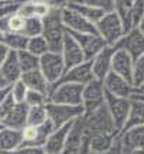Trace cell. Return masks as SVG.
I'll use <instances>...</instances> for the list:
<instances>
[{"mask_svg": "<svg viewBox=\"0 0 144 154\" xmlns=\"http://www.w3.org/2000/svg\"><path fill=\"white\" fill-rule=\"evenodd\" d=\"M51 6H52V9L48 13V16L42 19V23H43L42 36L46 40L49 51L59 54L62 43H63V39H65V35H66V29H65L63 23H62V16H61L62 7L65 6V3L59 5V6H54L51 3Z\"/></svg>", "mask_w": 144, "mask_h": 154, "instance_id": "obj_1", "label": "cell"}, {"mask_svg": "<svg viewBox=\"0 0 144 154\" xmlns=\"http://www.w3.org/2000/svg\"><path fill=\"white\" fill-rule=\"evenodd\" d=\"M84 128L87 134H110V135H118L114 121L111 118L108 109L104 104L101 108L95 109L94 112L82 115Z\"/></svg>", "mask_w": 144, "mask_h": 154, "instance_id": "obj_2", "label": "cell"}, {"mask_svg": "<svg viewBox=\"0 0 144 154\" xmlns=\"http://www.w3.org/2000/svg\"><path fill=\"white\" fill-rule=\"evenodd\" d=\"M84 87L71 82H59L51 88L48 95V102L68 107H82Z\"/></svg>", "mask_w": 144, "mask_h": 154, "instance_id": "obj_3", "label": "cell"}, {"mask_svg": "<svg viewBox=\"0 0 144 154\" xmlns=\"http://www.w3.org/2000/svg\"><path fill=\"white\" fill-rule=\"evenodd\" d=\"M95 29L97 35L107 43V46L111 48H115V45L125 35L124 27L121 25V20H120V17L117 16L114 10L104 14L103 17L95 23Z\"/></svg>", "mask_w": 144, "mask_h": 154, "instance_id": "obj_4", "label": "cell"}, {"mask_svg": "<svg viewBox=\"0 0 144 154\" xmlns=\"http://www.w3.org/2000/svg\"><path fill=\"white\" fill-rule=\"evenodd\" d=\"M39 71L46 78L49 85L55 87L56 84H59L62 81L63 75L66 72V66H65V62L62 59L61 54L49 51L48 54H45L39 59Z\"/></svg>", "mask_w": 144, "mask_h": 154, "instance_id": "obj_5", "label": "cell"}, {"mask_svg": "<svg viewBox=\"0 0 144 154\" xmlns=\"http://www.w3.org/2000/svg\"><path fill=\"white\" fill-rule=\"evenodd\" d=\"M45 107H46V112H48V120L51 121L54 128L63 127L84 115L82 107L58 105V104H52V102H46Z\"/></svg>", "mask_w": 144, "mask_h": 154, "instance_id": "obj_6", "label": "cell"}, {"mask_svg": "<svg viewBox=\"0 0 144 154\" xmlns=\"http://www.w3.org/2000/svg\"><path fill=\"white\" fill-rule=\"evenodd\" d=\"M62 23L66 29V32L71 35H91L97 33L95 25L92 22L82 17L79 13L68 9L66 6L62 7Z\"/></svg>", "mask_w": 144, "mask_h": 154, "instance_id": "obj_7", "label": "cell"}, {"mask_svg": "<svg viewBox=\"0 0 144 154\" xmlns=\"http://www.w3.org/2000/svg\"><path fill=\"white\" fill-rule=\"evenodd\" d=\"M105 104V89L103 81L94 79L84 87L82 92V109L84 114L94 112Z\"/></svg>", "mask_w": 144, "mask_h": 154, "instance_id": "obj_8", "label": "cell"}, {"mask_svg": "<svg viewBox=\"0 0 144 154\" xmlns=\"http://www.w3.org/2000/svg\"><path fill=\"white\" fill-rule=\"evenodd\" d=\"M105 107L110 112L111 118L114 121L118 134L124 130V125L127 122L128 114L131 108V100H124V98H117L110 94H105Z\"/></svg>", "mask_w": 144, "mask_h": 154, "instance_id": "obj_9", "label": "cell"}, {"mask_svg": "<svg viewBox=\"0 0 144 154\" xmlns=\"http://www.w3.org/2000/svg\"><path fill=\"white\" fill-rule=\"evenodd\" d=\"M118 143L123 154H131L134 151H144V125L130 128L118 134Z\"/></svg>", "mask_w": 144, "mask_h": 154, "instance_id": "obj_10", "label": "cell"}, {"mask_svg": "<svg viewBox=\"0 0 144 154\" xmlns=\"http://www.w3.org/2000/svg\"><path fill=\"white\" fill-rule=\"evenodd\" d=\"M103 84H104L105 94H110V95H112V97H117V98L131 100L134 92H136L134 87L131 85L128 81H125L124 78L112 74V72H110V74L105 76V79L103 81Z\"/></svg>", "mask_w": 144, "mask_h": 154, "instance_id": "obj_11", "label": "cell"}, {"mask_svg": "<svg viewBox=\"0 0 144 154\" xmlns=\"http://www.w3.org/2000/svg\"><path fill=\"white\" fill-rule=\"evenodd\" d=\"M59 54H61L62 59L65 62L66 69L74 68L76 65H81V63L85 62V56H84V52H82V49H81V46L78 45L75 38L71 33H68V32L65 35V39H63V43H62Z\"/></svg>", "mask_w": 144, "mask_h": 154, "instance_id": "obj_12", "label": "cell"}, {"mask_svg": "<svg viewBox=\"0 0 144 154\" xmlns=\"http://www.w3.org/2000/svg\"><path fill=\"white\" fill-rule=\"evenodd\" d=\"M114 49H123L133 58V60L138 59L144 55V35L138 29H133L124 35Z\"/></svg>", "mask_w": 144, "mask_h": 154, "instance_id": "obj_13", "label": "cell"}, {"mask_svg": "<svg viewBox=\"0 0 144 154\" xmlns=\"http://www.w3.org/2000/svg\"><path fill=\"white\" fill-rule=\"evenodd\" d=\"M74 122H69L63 127L55 128L51 135L48 137V140L43 146V150L46 154H65L66 150V143H68V137L71 133Z\"/></svg>", "mask_w": 144, "mask_h": 154, "instance_id": "obj_14", "label": "cell"}, {"mask_svg": "<svg viewBox=\"0 0 144 154\" xmlns=\"http://www.w3.org/2000/svg\"><path fill=\"white\" fill-rule=\"evenodd\" d=\"M55 128L48 120L46 124L41 127H25L22 130V137H23V144L22 146H35V147H43L48 137Z\"/></svg>", "mask_w": 144, "mask_h": 154, "instance_id": "obj_15", "label": "cell"}, {"mask_svg": "<svg viewBox=\"0 0 144 154\" xmlns=\"http://www.w3.org/2000/svg\"><path fill=\"white\" fill-rule=\"evenodd\" d=\"M133 66H134V60L130 55L123 49H115L111 60V72L124 78L131 84L133 81ZM133 85V84H131Z\"/></svg>", "mask_w": 144, "mask_h": 154, "instance_id": "obj_16", "label": "cell"}, {"mask_svg": "<svg viewBox=\"0 0 144 154\" xmlns=\"http://www.w3.org/2000/svg\"><path fill=\"white\" fill-rule=\"evenodd\" d=\"M75 40L78 42V45L81 46L85 56V60H92L97 55L100 54L103 49L107 48V43L104 42L97 33L91 35H72Z\"/></svg>", "mask_w": 144, "mask_h": 154, "instance_id": "obj_17", "label": "cell"}, {"mask_svg": "<svg viewBox=\"0 0 144 154\" xmlns=\"http://www.w3.org/2000/svg\"><path fill=\"white\" fill-rule=\"evenodd\" d=\"M114 48L107 46L105 49H103L100 54L97 55L95 58L91 62V68H92V75L94 79L104 81L105 76L111 72V60H112V55H114Z\"/></svg>", "mask_w": 144, "mask_h": 154, "instance_id": "obj_18", "label": "cell"}, {"mask_svg": "<svg viewBox=\"0 0 144 154\" xmlns=\"http://www.w3.org/2000/svg\"><path fill=\"white\" fill-rule=\"evenodd\" d=\"M91 81H94L91 62L85 60L81 65H76L74 68L66 69V72H65L61 82H71V84H78V85L85 87V85H88Z\"/></svg>", "mask_w": 144, "mask_h": 154, "instance_id": "obj_19", "label": "cell"}, {"mask_svg": "<svg viewBox=\"0 0 144 154\" xmlns=\"http://www.w3.org/2000/svg\"><path fill=\"white\" fill-rule=\"evenodd\" d=\"M51 3L49 2H20L19 9L16 13L22 16L23 19H43L51 12Z\"/></svg>", "mask_w": 144, "mask_h": 154, "instance_id": "obj_20", "label": "cell"}, {"mask_svg": "<svg viewBox=\"0 0 144 154\" xmlns=\"http://www.w3.org/2000/svg\"><path fill=\"white\" fill-rule=\"evenodd\" d=\"M22 74H23V72H22L19 59H17V54L10 51L7 59L5 60V63L0 68V75H2L3 81L6 82L7 85H12L14 82L20 81Z\"/></svg>", "mask_w": 144, "mask_h": 154, "instance_id": "obj_21", "label": "cell"}, {"mask_svg": "<svg viewBox=\"0 0 144 154\" xmlns=\"http://www.w3.org/2000/svg\"><path fill=\"white\" fill-rule=\"evenodd\" d=\"M23 144L22 131L3 128L0 131V154H13Z\"/></svg>", "mask_w": 144, "mask_h": 154, "instance_id": "obj_22", "label": "cell"}, {"mask_svg": "<svg viewBox=\"0 0 144 154\" xmlns=\"http://www.w3.org/2000/svg\"><path fill=\"white\" fill-rule=\"evenodd\" d=\"M20 81L26 85V88L29 91H36V92L45 94L46 97L49 95L51 88H52L39 69H35V71H30V72L22 74Z\"/></svg>", "mask_w": 144, "mask_h": 154, "instance_id": "obj_23", "label": "cell"}, {"mask_svg": "<svg viewBox=\"0 0 144 154\" xmlns=\"http://www.w3.org/2000/svg\"><path fill=\"white\" fill-rule=\"evenodd\" d=\"M28 105L26 104H14L12 111L6 115V118L2 121L5 128L17 130L22 131L26 127V118H28Z\"/></svg>", "mask_w": 144, "mask_h": 154, "instance_id": "obj_24", "label": "cell"}, {"mask_svg": "<svg viewBox=\"0 0 144 154\" xmlns=\"http://www.w3.org/2000/svg\"><path fill=\"white\" fill-rule=\"evenodd\" d=\"M118 135L110 134H89L87 138V144L91 153L94 154H107L114 147Z\"/></svg>", "mask_w": 144, "mask_h": 154, "instance_id": "obj_25", "label": "cell"}, {"mask_svg": "<svg viewBox=\"0 0 144 154\" xmlns=\"http://www.w3.org/2000/svg\"><path fill=\"white\" fill-rule=\"evenodd\" d=\"M65 6L68 7V9H71V10L76 12V13H79L82 17H85V19L89 20V22H92L94 25L105 14L103 10H100L98 7L92 6L88 0H87V2H66Z\"/></svg>", "mask_w": 144, "mask_h": 154, "instance_id": "obj_26", "label": "cell"}, {"mask_svg": "<svg viewBox=\"0 0 144 154\" xmlns=\"http://www.w3.org/2000/svg\"><path fill=\"white\" fill-rule=\"evenodd\" d=\"M131 7H133V2H125V0L115 2V5H114V12H115L117 16L121 20V25H123L125 33H128L130 30L136 29L134 20H133Z\"/></svg>", "mask_w": 144, "mask_h": 154, "instance_id": "obj_27", "label": "cell"}, {"mask_svg": "<svg viewBox=\"0 0 144 154\" xmlns=\"http://www.w3.org/2000/svg\"><path fill=\"white\" fill-rule=\"evenodd\" d=\"M141 125H144V102L137 98H131L130 114H128V118H127L123 131H127L130 128L141 127Z\"/></svg>", "mask_w": 144, "mask_h": 154, "instance_id": "obj_28", "label": "cell"}, {"mask_svg": "<svg viewBox=\"0 0 144 154\" xmlns=\"http://www.w3.org/2000/svg\"><path fill=\"white\" fill-rule=\"evenodd\" d=\"M48 122V112L46 107H30L28 108V118H26V127H41Z\"/></svg>", "mask_w": 144, "mask_h": 154, "instance_id": "obj_29", "label": "cell"}, {"mask_svg": "<svg viewBox=\"0 0 144 154\" xmlns=\"http://www.w3.org/2000/svg\"><path fill=\"white\" fill-rule=\"evenodd\" d=\"M28 42H29L28 38H25V36L20 33H6L3 36V43H5L12 52L26 51Z\"/></svg>", "mask_w": 144, "mask_h": 154, "instance_id": "obj_30", "label": "cell"}, {"mask_svg": "<svg viewBox=\"0 0 144 154\" xmlns=\"http://www.w3.org/2000/svg\"><path fill=\"white\" fill-rule=\"evenodd\" d=\"M16 54H17V59H19V63H20L23 74L35 71V69H39V59L41 58L35 56L29 51H20V52H16Z\"/></svg>", "mask_w": 144, "mask_h": 154, "instance_id": "obj_31", "label": "cell"}, {"mask_svg": "<svg viewBox=\"0 0 144 154\" xmlns=\"http://www.w3.org/2000/svg\"><path fill=\"white\" fill-rule=\"evenodd\" d=\"M26 51H29L30 54H33L38 58H42L45 54L49 52V46L46 43V40H45V38L41 35V36H35L32 39H29Z\"/></svg>", "mask_w": 144, "mask_h": 154, "instance_id": "obj_32", "label": "cell"}, {"mask_svg": "<svg viewBox=\"0 0 144 154\" xmlns=\"http://www.w3.org/2000/svg\"><path fill=\"white\" fill-rule=\"evenodd\" d=\"M42 29H43L42 19H25V26L20 35H23L28 39H32L35 36H41Z\"/></svg>", "mask_w": 144, "mask_h": 154, "instance_id": "obj_33", "label": "cell"}, {"mask_svg": "<svg viewBox=\"0 0 144 154\" xmlns=\"http://www.w3.org/2000/svg\"><path fill=\"white\" fill-rule=\"evenodd\" d=\"M134 89L137 91L138 88L144 85V55L140 56L138 59L134 60V66H133V81H131Z\"/></svg>", "mask_w": 144, "mask_h": 154, "instance_id": "obj_34", "label": "cell"}, {"mask_svg": "<svg viewBox=\"0 0 144 154\" xmlns=\"http://www.w3.org/2000/svg\"><path fill=\"white\" fill-rule=\"evenodd\" d=\"M28 91L29 89L26 88V85L22 81H17V82L12 84L10 85V97L14 101V104H25Z\"/></svg>", "mask_w": 144, "mask_h": 154, "instance_id": "obj_35", "label": "cell"}, {"mask_svg": "<svg viewBox=\"0 0 144 154\" xmlns=\"http://www.w3.org/2000/svg\"><path fill=\"white\" fill-rule=\"evenodd\" d=\"M48 102V97L45 94H41V92H36V91H28V95H26V100H25V104L30 107H41V105H46Z\"/></svg>", "mask_w": 144, "mask_h": 154, "instance_id": "obj_36", "label": "cell"}, {"mask_svg": "<svg viewBox=\"0 0 144 154\" xmlns=\"http://www.w3.org/2000/svg\"><path fill=\"white\" fill-rule=\"evenodd\" d=\"M25 26V19L17 13L7 17V33H22Z\"/></svg>", "mask_w": 144, "mask_h": 154, "instance_id": "obj_37", "label": "cell"}, {"mask_svg": "<svg viewBox=\"0 0 144 154\" xmlns=\"http://www.w3.org/2000/svg\"><path fill=\"white\" fill-rule=\"evenodd\" d=\"M13 154H46L43 147H35V146H22Z\"/></svg>", "mask_w": 144, "mask_h": 154, "instance_id": "obj_38", "label": "cell"}, {"mask_svg": "<svg viewBox=\"0 0 144 154\" xmlns=\"http://www.w3.org/2000/svg\"><path fill=\"white\" fill-rule=\"evenodd\" d=\"M9 54H10V49H9L3 42H0V68H2V65L5 63V60L7 59Z\"/></svg>", "mask_w": 144, "mask_h": 154, "instance_id": "obj_39", "label": "cell"}, {"mask_svg": "<svg viewBox=\"0 0 144 154\" xmlns=\"http://www.w3.org/2000/svg\"><path fill=\"white\" fill-rule=\"evenodd\" d=\"M9 97H10V85H6V87L0 88V105H2Z\"/></svg>", "mask_w": 144, "mask_h": 154, "instance_id": "obj_40", "label": "cell"}, {"mask_svg": "<svg viewBox=\"0 0 144 154\" xmlns=\"http://www.w3.org/2000/svg\"><path fill=\"white\" fill-rule=\"evenodd\" d=\"M137 29L140 30V32H141V33L144 35V14H143V17H141V20H140V23H138Z\"/></svg>", "mask_w": 144, "mask_h": 154, "instance_id": "obj_41", "label": "cell"}, {"mask_svg": "<svg viewBox=\"0 0 144 154\" xmlns=\"http://www.w3.org/2000/svg\"><path fill=\"white\" fill-rule=\"evenodd\" d=\"M133 98H137V100H140V101H143L144 102V95L143 94H134L133 95Z\"/></svg>", "mask_w": 144, "mask_h": 154, "instance_id": "obj_42", "label": "cell"}, {"mask_svg": "<svg viewBox=\"0 0 144 154\" xmlns=\"http://www.w3.org/2000/svg\"><path fill=\"white\" fill-rule=\"evenodd\" d=\"M134 94H143L144 95V85L141 88H138L137 91H136V92H134Z\"/></svg>", "mask_w": 144, "mask_h": 154, "instance_id": "obj_43", "label": "cell"}, {"mask_svg": "<svg viewBox=\"0 0 144 154\" xmlns=\"http://www.w3.org/2000/svg\"><path fill=\"white\" fill-rule=\"evenodd\" d=\"M6 85H7V84L5 82V81H3V78H2V75H0V88H2V87H6Z\"/></svg>", "mask_w": 144, "mask_h": 154, "instance_id": "obj_44", "label": "cell"}, {"mask_svg": "<svg viewBox=\"0 0 144 154\" xmlns=\"http://www.w3.org/2000/svg\"><path fill=\"white\" fill-rule=\"evenodd\" d=\"M3 36H5V35H3V32L0 30V42H3Z\"/></svg>", "mask_w": 144, "mask_h": 154, "instance_id": "obj_45", "label": "cell"}, {"mask_svg": "<svg viewBox=\"0 0 144 154\" xmlns=\"http://www.w3.org/2000/svg\"><path fill=\"white\" fill-rule=\"evenodd\" d=\"M3 128H5V125H3V124H2V122H0V131H2V130H3Z\"/></svg>", "mask_w": 144, "mask_h": 154, "instance_id": "obj_46", "label": "cell"}]
</instances>
